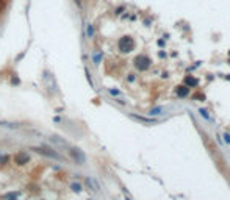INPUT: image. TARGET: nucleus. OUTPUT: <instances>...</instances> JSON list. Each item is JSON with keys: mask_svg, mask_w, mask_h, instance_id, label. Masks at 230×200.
<instances>
[{"mask_svg": "<svg viewBox=\"0 0 230 200\" xmlns=\"http://www.w3.org/2000/svg\"><path fill=\"white\" fill-rule=\"evenodd\" d=\"M85 181H86V186H89V188H91L92 191H96V192H97L99 189H100V188H99V183L92 178V177H88V178L85 180Z\"/></svg>", "mask_w": 230, "mask_h": 200, "instance_id": "nucleus-8", "label": "nucleus"}, {"mask_svg": "<svg viewBox=\"0 0 230 200\" xmlns=\"http://www.w3.org/2000/svg\"><path fill=\"white\" fill-rule=\"evenodd\" d=\"M69 155H71L72 160H74L77 164H80V166H83L85 163H86V155H85V152H83V150H80V149L69 147Z\"/></svg>", "mask_w": 230, "mask_h": 200, "instance_id": "nucleus-3", "label": "nucleus"}, {"mask_svg": "<svg viewBox=\"0 0 230 200\" xmlns=\"http://www.w3.org/2000/svg\"><path fill=\"white\" fill-rule=\"evenodd\" d=\"M110 94H113V95H121V92L118 89H110Z\"/></svg>", "mask_w": 230, "mask_h": 200, "instance_id": "nucleus-19", "label": "nucleus"}, {"mask_svg": "<svg viewBox=\"0 0 230 200\" xmlns=\"http://www.w3.org/2000/svg\"><path fill=\"white\" fill-rule=\"evenodd\" d=\"M0 127H5V128H11V130H14L17 128V124H13V122H6V120H0Z\"/></svg>", "mask_w": 230, "mask_h": 200, "instance_id": "nucleus-11", "label": "nucleus"}, {"mask_svg": "<svg viewBox=\"0 0 230 200\" xmlns=\"http://www.w3.org/2000/svg\"><path fill=\"white\" fill-rule=\"evenodd\" d=\"M224 141H225L227 144H230V135H229V133H225V135H224Z\"/></svg>", "mask_w": 230, "mask_h": 200, "instance_id": "nucleus-20", "label": "nucleus"}, {"mask_svg": "<svg viewBox=\"0 0 230 200\" xmlns=\"http://www.w3.org/2000/svg\"><path fill=\"white\" fill-rule=\"evenodd\" d=\"M86 33H88V38H92V36H94V27H92L91 24L88 25V28H86Z\"/></svg>", "mask_w": 230, "mask_h": 200, "instance_id": "nucleus-16", "label": "nucleus"}, {"mask_svg": "<svg viewBox=\"0 0 230 200\" xmlns=\"http://www.w3.org/2000/svg\"><path fill=\"white\" fill-rule=\"evenodd\" d=\"M164 111H168V108H164V106H157V108H152V110L149 111V114H150V116H157V114H164Z\"/></svg>", "mask_w": 230, "mask_h": 200, "instance_id": "nucleus-10", "label": "nucleus"}, {"mask_svg": "<svg viewBox=\"0 0 230 200\" xmlns=\"http://www.w3.org/2000/svg\"><path fill=\"white\" fill-rule=\"evenodd\" d=\"M175 92H177L178 97H186V95L189 94V88L188 86H178V88L175 89Z\"/></svg>", "mask_w": 230, "mask_h": 200, "instance_id": "nucleus-9", "label": "nucleus"}, {"mask_svg": "<svg viewBox=\"0 0 230 200\" xmlns=\"http://www.w3.org/2000/svg\"><path fill=\"white\" fill-rule=\"evenodd\" d=\"M135 67H136L138 70H147L149 67H150V58L146 56V55H138L135 58Z\"/></svg>", "mask_w": 230, "mask_h": 200, "instance_id": "nucleus-4", "label": "nucleus"}, {"mask_svg": "<svg viewBox=\"0 0 230 200\" xmlns=\"http://www.w3.org/2000/svg\"><path fill=\"white\" fill-rule=\"evenodd\" d=\"M19 197V192H8L3 195V200H10V199H17Z\"/></svg>", "mask_w": 230, "mask_h": 200, "instance_id": "nucleus-14", "label": "nucleus"}, {"mask_svg": "<svg viewBox=\"0 0 230 200\" xmlns=\"http://www.w3.org/2000/svg\"><path fill=\"white\" fill-rule=\"evenodd\" d=\"M125 200H130V197H125Z\"/></svg>", "mask_w": 230, "mask_h": 200, "instance_id": "nucleus-23", "label": "nucleus"}, {"mask_svg": "<svg viewBox=\"0 0 230 200\" xmlns=\"http://www.w3.org/2000/svg\"><path fill=\"white\" fill-rule=\"evenodd\" d=\"M74 2H75V3H77V5H78V6H80V5H82V0H74Z\"/></svg>", "mask_w": 230, "mask_h": 200, "instance_id": "nucleus-22", "label": "nucleus"}, {"mask_svg": "<svg viewBox=\"0 0 230 200\" xmlns=\"http://www.w3.org/2000/svg\"><path fill=\"white\" fill-rule=\"evenodd\" d=\"M71 189L74 191V192H82V185H80V183H72Z\"/></svg>", "mask_w": 230, "mask_h": 200, "instance_id": "nucleus-15", "label": "nucleus"}, {"mask_svg": "<svg viewBox=\"0 0 230 200\" xmlns=\"http://www.w3.org/2000/svg\"><path fill=\"white\" fill-rule=\"evenodd\" d=\"M30 150H33V152L36 153H39V155H42V156H47V158H52V160H56V161H63L64 158H63L58 152H55V150H52V149H46V147H31Z\"/></svg>", "mask_w": 230, "mask_h": 200, "instance_id": "nucleus-1", "label": "nucleus"}, {"mask_svg": "<svg viewBox=\"0 0 230 200\" xmlns=\"http://www.w3.org/2000/svg\"><path fill=\"white\" fill-rule=\"evenodd\" d=\"M13 161H14L17 166H25L27 163L30 161V156L27 152H17V153H14V156H13Z\"/></svg>", "mask_w": 230, "mask_h": 200, "instance_id": "nucleus-5", "label": "nucleus"}, {"mask_svg": "<svg viewBox=\"0 0 230 200\" xmlns=\"http://www.w3.org/2000/svg\"><path fill=\"white\" fill-rule=\"evenodd\" d=\"M185 86H197V80L196 78H193V77H186L185 78Z\"/></svg>", "mask_w": 230, "mask_h": 200, "instance_id": "nucleus-12", "label": "nucleus"}, {"mask_svg": "<svg viewBox=\"0 0 230 200\" xmlns=\"http://www.w3.org/2000/svg\"><path fill=\"white\" fill-rule=\"evenodd\" d=\"M102 58H103V53H102V52H97V53H94V64H100Z\"/></svg>", "mask_w": 230, "mask_h": 200, "instance_id": "nucleus-13", "label": "nucleus"}, {"mask_svg": "<svg viewBox=\"0 0 230 200\" xmlns=\"http://www.w3.org/2000/svg\"><path fill=\"white\" fill-rule=\"evenodd\" d=\"M8 160H10V158H8L6 155H2V156H0V164H6Z\"/></svg>", "mask_w": 230, "mask_h": 200, "instance_id": "nucleus-17", "label": "nucleus"}, {"mask_svg": "<svg viewBox=\"0 0 230 200\" xmlns=\"http://www.w3.org/2000/svg\"><path fill=\"white\" fill-rule=\"evenodd\" d=\"M49 139H50V142H52V144H55V145H58V147H67V149L71 147V145L67 144V141H64V139H63V138H60V136H56V135H53V136H50V138H49Z\"/></svg>", "mask_w": 230, "mask_h": 200, "instance_id": "nucleus-6", "label": "nucleus"}, {"mask_svg": "<svg viewBox=\"0 0 230 200\" xmlns=\"http://www.w3.org/2000/svg\"><path fill=\"white\" fill-rule=\"evenodd\" d=\"M13 83H16V85H19V78H17V77H13Z\"/></svg>", "mask_w": 230, "mask_h": 200, "instance_id": "nucleus-21", "label": "nucleus"}, {"mask_svg": "<svg viewBox=\"0 0 230 200\" xmlns=\"http://www.w3.org/2000/svg\"><path fill=\"white\" fill-rule=\"evenodd\" d=\"M199 113H200V114H202V116H204V117H205V119H208V120H210V114H208V113H207L205 110H200Z\"/></svg>", "mask_w": 230, "mask_h": 200, "instance_id": "nucleus-18", "label": "nucleus"}, {"mask_svg": "<svg viewBox=\"0 0 230 200\" xmlns=\"http://www.w3.org/2000/svg\"><path fill=\"white\" fill-rule=\"evenodd\" d=\"M130 117L138 120V122H143V124H157V122H158L157 119H147V117H141V116H136V114H132Z\"/></svg>", "mask_w": 230, "mask_h": 200, "instance_id": "nucleus-7", "label": "nucleus"}, {"mask_svg": "<svg viewBox=\"0 0 230 200\" xmlns=\"http://www.w3.org/2000/svg\"><path fill=\"white\" fill-rule=\"evenodd\" d=\"M10 200H16V199H10Z\"/></svg>", "mask_w": 230, "mask_h": 200, "instance_id": "nucleus-24", "label": "nucleus"}, {"mask_svg": "<svg viewBox=\"0 0 230 200\" xmlns=\"http://www.w3.org/2000/svg\"><path fill=\"white\" fill-rule=\"evenodd\" d=\"M118 47L122 53H128L135 49V41H133V38H130V36H124V38L119 39Z\"/></svg>", "mask_w": 230, "mask_h": 200, "instance_id": "nucleus-2", "label": "nucleus"}]
</instances>
